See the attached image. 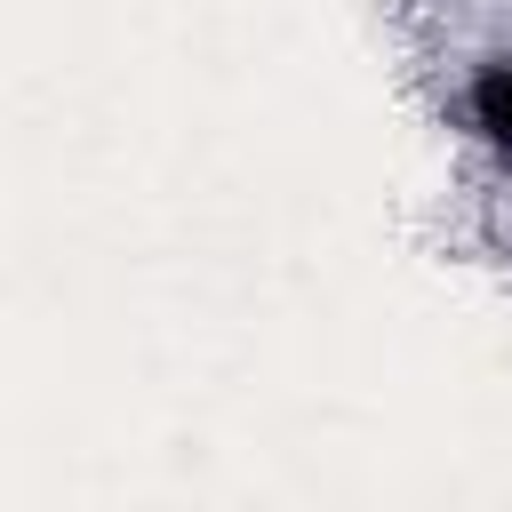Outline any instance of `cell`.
Masks as SVG:
<instances>
[{
    "label": "cell",
    "mask_w": 512,
    "mask_h": 512,
    "mask_svg": "<svg viewBox=\"0 0 512 512\" xmlns=\"http://www.w3.org/2000/svg\"><path fill=\"white\" fill-rule=\"evenodd\" d=\"M456 112H464V136H472L496 168H512V56H480V64L464 72Z\"/></svg>",
    "instance_id": "1"
}]
</instances>
